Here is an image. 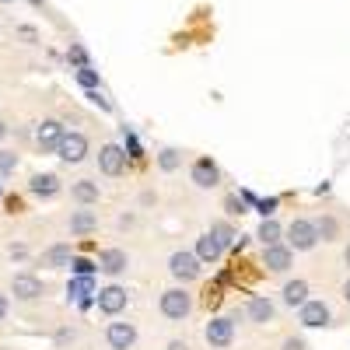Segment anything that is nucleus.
<instances>
[{
	"label": "nucleus",
	"mask_w": 350,
	"mask_h": 350,
	"mask_svg": "<svg viewBox=\"0 0 350 350\" xmlns=\"http://www.w3.org/2000/svg\"><path fill=\"white\" fill-rule=\"evenodd\" d=\"M70 262H74V273H77V277H92V273L98 270L92 259H70Z\"/></svg>",
	"instance_id": "cd10ccee"
},
{
	"label": "nucleus",
	"mask_w": 350,
	"mask_h": 350,
	"mask_svg": "<svg viewBox=\"0 0 350 350\" xmlns=\"http://www.w3.org/2000/svg\"><path fill=\"white\" fill-rule=\"evenodd\" d=\"M211 235L221 242V249L235 245V231H231V224H224V221H214V224H211Z\"/></svg>",
	"instance_id": "b1692460"
},
{
	"label": "nucleus",
	"mask_w": 350,
	"mask_h": 350,
	"mask_svg": "<svg viewBox=\"0 0 350 350\" xmlns=\"http://www.w3.org/2000/svg\"><path fill=\"white\" fill-rule=\"evenodd\" d=\"M291 262H295V249L291 245H262V267H267L270 273H287L291 270Z\"/></svg>",
	"instance_id": "423d86ee"
},
{
	"label": "nucleus",
	"mask_w": 350,
	"mask_h": 350,
	"mask_svg": "<svg viewBox=\"0 0 350 350\" xmlns=\"http://www.w3.org/2000/svg\"><path fill=\"white\" fill-rule=\"evenodd\" d=\"M189 179H193L196 189H214V186L221 183V168H217L211 158H200V161H193Z\"/></svg>",
	"instance_id": "f8f14e48"
},
{
	"label": "nucleus",
	"mask_w": 350,
	"mask_h": 350,
	"mask_svg": "<svg viewBox=\"0 0 350 350\" xmlns=\"http://www.w3.org/2000/svg\"><path fill=\"white\" fill-rule=\"evenodd\" d=\"M168 273L175 277V280H183V284H189V280H196L200 277V259H196V252H172L168 256Z\"/></svg>",
	"instance_id": "f03ea898"
},
{
	"label": "nucleus",
	"mask_w": 350,
	"mask_h": 350,
	"mask_svg": "<svg viewBox=\"0 0 350 350\" xmlns=\"http://www.w3.org/2000/svg\"><path fill=\"white\" fill-rule=\"evenodd\" d=\"M88 98H92L95 105H102V109H112V102H109V98L98 92V88H88Z\"/></svg>",
	"instance_id": "2f4dec72"
},
{
	"label": "nucleus",
	"mask_w": 350,
	"mask_h": 350,
	"mask_svg": "<svg viewBox=\"0 0 350 350\" xmlns=\"http://www.w3.org/2000/svg\"><path fill=\"white\" fill-rule=\"evenodd\" d=\"M343 298H347V301H350V280H347V284H343Z\"/></svg>",
	"instance_id": "79ce46f5"
},
{
	"label": "nucleus",
	"mask_w": 350,
	"mask_h": 350,
	"mask_svg": "<svg viewBox=\"0 0 350 350\" xmlns=\"http://www.w3.org/2000/svg\"><path fill=\"white\" fill-rule=\"evenodd\" d=\"M183 165V151H175V148H165L161 154H158V168L161 172H175Z\"/></svg>",
	"instance_id": "393cba45"
},
{
	"label": "nucleus",
	"mask_w": 350,
	"mask_h": 350,
	"mask_svg": "<svg viewBox=\"0 0 350 350\" xmlns=\"http://www.w3.org/2000/svg\"><path fill=\"white\" fill-rule=\"evenodd\" d=\"M60 179H56L53 172H42V175H32V183H28V193L39 196V200H53V196H60Z\"/></svg>",
	"instance_id": "2eb2a0df"
},
{
	"label": "nucleus",
	"mask_w": 350,
	"mask_h": 350,
	"mask_svg": "<svg viewBox=\"0 0 350 350\" xmlns=\"http://www.w3.org/2000/svg\"><path fill=\"white\" fill-rule=\"evenodd\" d=\"M301 301H308V284L305 280H287L284 284V305L298 308Z\"/></svg>",
	"instance_id": "412c9836"
},
{
	"label": "nucleus",
	"mask_w": 350,
	"mask_h": 350,
	"mask_svg": "<svg viewBox=\"0 0 350 350\" xmlns=\"http://www.w3.org/2000/svg\"><path fill=\"white\" fill-rule=\"evenodd\" d=\"M11 295H14L18 301H36V298L46 295V284H42V277H36V273H18V277L11 280Z\"/></svg>",
	"instance_id": "0eeeda50"
},
{
	"label": "nucleus",
	"mask_w": 350,
	"mask_h": 350,
	"mask_svg": "<svg viewBox=\"0 0 350 350\" xmlns=\"http://www.w3.org/2000/svg\"><path fill=\"white\" fill-rule=\"evenodd\" d=\"M123 133H126V148H130V158H140V144H137V137L123 126Z\"/></svg>",
	"instance_id": "f704fd0d"
},
{
	"label": "nucleus",
	"mask_w": 350,
	"mask_h": 350,
	"mask_svg": "<svg viewBox=\"0 0 350 350\" xmlns=\"http://www.w3.org/2000/svg\"><path fill=\"white\" fill-rule=\"evenodd\" d=\"M92 291H95V280L92 277H77V280H70L67 295L70 298H84V295H92Z\"/></svg>",
	"instance_id": "a878e982"
},
{
	"label": "nucleus",
	"mask_w": 350,
	"mask_h": 350,
	"mask_svg": "<svg viewBox=\"0 0 350 350\" xmlns=\"http://www.w3.org/2000/svg\"><path fill=\"white\" fill-rule=\"evenodd\" d=\"M329 319H333V312H329V305H326V301L308 298V301H301V305H298V323H301V326H308V329H323V326H329Z\"/></svg>",
	"instance_id": "7ed1b4c3"
},
{
	"label": "nucleus",
	"mask_w": 350,
	"mask_h": 350,
	"mask_svg": "<svg viewBox=\"0 0 350 350\" xmlns=\"http://www.w3.org/2000/svg\"><path fill=\"white\" fill-rule=\"evenodd\" d=\"M126 301H130V291L120 284H109L98 291V312H105V315H120L126 308Z\"/></svg>",
	"instance_id": "6e6552de"
},
{
	"label": "nucleus",
	"mask_w": 350,
	"mask_h": 350,
	"mask_svg": "<svg viewBox=\"0 0 350 350\" xmlns=\"http://www.w3.org/2000/svg\"><path fill=\"white\" fill-rule=\"evenodd\" d=\"M203 336H207V343L217 347V350L231 347V340H235V319H211Z\"/></svg>",
	"instance_id": "9d476101"
},
{
	"label": "nucleus",
	"mask_w": 350,
	"mask_h": 350,
	"mask_svg": "<svg viewBox=\"0 0 350 350\" xmlns=\"http://www.w3.org/2000/svg\"><path fill=\"white\" fill-rule=\"evenodd\" d=\"M221 252H224V249H221V242L211 235V231L196 239V259H200V262H217V259H221Z\"/></svg>",
	"instance_id": "aec40b11"
},
{
	"label": "nucleus",
	"mask_w": 350,
	"mask_h": 350,
	"mask_svg": "<svg viewBox=\"0 0 350 350\" xmlns=\"http://www.w3.org/2000/svg\"><path fill=\"white\" fill-rule=\"evenodd\" d=\"M105 340H109L112 350H133V343H137V326H133V323H109Z\"/></svg>",
	"instance_id": "ddd939ff"
},
{
	"label": "nucleus",
	"mask_w": 350,
	"mask_h": 350,
	"mask_svg": "<svg viewBox=\"0 0 350 350\" xmlns=\"http://www.w3.org/2000/svg\"><path fill=\"white\" fill-rule=\"evenodd\" d=\"M64 123L60 120H42L39 126H36V148L42 151V154H56V148H60V140H64Z\"/></svg>",
	"instance_id": "39448f33"
},
{
	"label": "nucleus",
	"mask_w": 350,
	"mask_h": 350,
	"mask_svg": "<svg viewBox=\"0 0 350 350\" xmlns=\"http://www.w3.org/2000/svg\"><path fill=\"white\" fill-rule=\"evenodd\" d=\"M77 81H81V88H98V74L92 67H81L77 70Z\"/></svg>",
	"instance_id": "c85d7f7f"
},
{
	"label": "nucleus",
	"mask_w": 350,
	"mask_h": 350,
	"mask_svg": "<svg viewBox=\"0 0 350 350\" xmlns=\"http://www.w3.org/2000/svg\"><path fill=\"white\" fill-rule=\"evenodd\" d=\"M245 315H249V323L267 326V323H273V319H277V305H273L270 298H252V301L245 305Z\"/></svg>",
	"instance_id": "dca6fc26"
},
{
	"label": "nucleus",
	"mask_w": 350,
	"mask_h": 350,
	"mask_svg": "<svg viewBox=\"0 0 350 350\" xmlns=\"http://www.w3.org/2000/svg\"><path fill=\"white\" fill-rule=\"evenodd\" d=\"M70 196L81 203V207H95V203L102 200V189H98L95 179H77V183L70 186Z\"/></svg>",
	"instance_id": "a211bd4d"
},
{
	"label": "nucleus",
	"mask_w": 350,
	"mask_h": 350,
	"mask_svg": "<svg viewBox=\"0 0 350 350\" xmlns=\"http://www.w3.org/2000/svg\"><path fill=\"white\" fill-rule=\"evenodd\" d=\"M315 224V235L323 239V242H333V239H340V221L336 217H319V221H312Z\"/></svg>",
	"instance_id": "5701e85b"
},
{
	"label": "nucleus",
	"mask_w": 350,
	"mask_h": 350,
	"mask_svg": "<svg viewBox=\"0 0 350 350\" xmlns=\"http://www.w3.org/2000/svg\"><path fill=\"white\" fill-rule=\"evenodd\" d=\"M25 256H28L25 245H11V259H25Z\"/></svg>",
	"instance_id": "4c0bfd02"
},
{
	"label": "nucleus",
	"mask_w": 350,
	"mask_h": 350,
	"mask_svg": "<svg viewBox=\"0 0 350 350\" xmlns=\"http://www.w3.org/2000/svg\"><path fill=\"white\" fill-rule=\"evenodd\" d=\"M0 196H4V193H0Z\"/></svg>",
	"instance_id": "a18cd8bd"
},
{
	"label": "nucleus",
	"mask_w": 350,
	"mask_h": 350,
	"mask_svg": "<svg viewBox=\"0 0 350 350\" xmlns=\"http://www.w3.org/2000/svg\"><path fill=\"white\" fill-rule=\"evenodd\" d=\"M273 211H277V200L270 196V200H259V214L262 217H273Z\"/></svg>",
	"instance_id": "72a5a7b5"
},
{
	"label": "nucleus",
	"mask_w": 350,
	"mask_h": 350,
	"mask_svg": "<svg viewBox=\"0 0 350 350\" xmlns=\"http://www.w3.org/2000/svg\"><path fill=\"white\" fill-rule=\"evenodd\" d=\"M126 267H130V256H126L123 249H102L98 270H102L105 277H120V273H126Z\"/></svg>",
	"instance_id": "4468645a"
},
{
	"label": "nucleus",
	"mask_w": 350,
	"mask_h": 350,
	"mask_svg": "<svg viewBox=\"0 0 350 350\" xmlns=\"http://www.w3.org/2000/svg\"><path fill=\"white\" fill-rule=\"evenodd\" d=\"M0 4H14V0H0Z\"/></svg>",
	"instance_id": "c03bdc74"
},
{
	"label": "nucleus",
	"mask_w": 350,
	"mask_h": 350,
	"mask_svg": "<svg viewBox=\"0 0 350 350\" xmlns=\"http://www.w3.org/2000/svg\"><path fill=\"white\" fill-rule=\"evenodd\" d=\"M4 315H8V298L0 295V323H4Z\"/></svg>",
	"instance_id": "58836bf2"
},
{
	"label": "nucleus",
	"mask_w": 350,
	"mask_h": 350,
	"mask_svg": "<svg viewBox=\"0 0 350 350\" xmlns=\"http://www.w3.org/2000/svg\"><path fill=\"white\" fill-rule=\"evenodd\" d=\"M347 267H350V245H347Z\"/></svg>",
	"instance_id": "37998d69"
},
{
	"label": "nucleus",
	"mask_w": 350,
	"mask_h": 350,
	"mask_svg": "<svg viewBox=\"0 0 350 350\" xmlns=\"http://www.w3.org/2000/svg\"><path fill=\"white\" fill-rule=\"evenodd\" d=\"M18 168V154L14 151H0V175H14Z\"/></svg>",
	"instance_id": "bb28decb"
},
{
	"label": "nucleus",
	"mask_w": 350,
	"mask_h": 350,
	"mask_svg": "<svg viewBox=\"0 0 350 350\" xmlns=\"http://www.w3.org/2000/svg\"><path fill=\"white\" fill-rule=\"evenodd\" d=\"M280 235H284V228H280L273 217H262V224H259V231H256V239H259L262 245H273V242H280Z\"/></svg>",
	"instance_id": "4be33fe9"
},
{
	"label": "nucleus",
	"mask_w": 350,
	"mask_h": 350,
	"mask_svg": "<svg viewBox=\"0 0 350 350\" xmlns=\"http://www.w3.org/2000/svg\"><path fill=\"white\" fill-rule=\"evenodd\" d=\"M18 36H21L25 42H39V32H36L32 25H21V28H18Z\"/></svg>",
	"instance_id": "473e14b6"
},
{
	"label": "nucleus",
	"mask_w": 350,
	"mask_h": 350,
	"mask_svg": "<svg viewBox=\"0 0 350 350\" xmlns=\"http://www.w3.org/2000/svg\"><path fill=\"white\" fill-rule=\"evenodd\" d=\"M56 154H60L67 165H81V161L88 158V137H84V133H64Z\"/></svg>",
	"instance_id": "9b49d317"
},
{
	"label": "nucleus",
	"mask_w": 350,
	"mask_h": 350,
	"mask_svg": "<svg viewBox=\"0 0 350 350\" xmlns=\"http://www.w3.org/2000/svg\"><path fill=\"white\" fill-rule=\"evenodd\" d=\"M70 259H74V256H70V245H53V249L42 252L39 262H42V267H49V270H67Z\"/></svg>",
	"instance_id": "6ab92c4d"
},
{
	"label": "nucleus",
	"mask_w": 350,
	"mask_h": 350,
	"mask_svg": "<svg viewBox=\"0 0 350 350\" xmlns=\"http://www.w3.org/2000/svg\"><path fill=\"white\" fill-rule=\"evenodd\" d=\"M67 56H70V60H74L77 67H88V53H84V46H70V53H67Z\"/></svg>",
	"instance_id": "7c9ffc66"
},
{
	"label": "nucleus",
	"mask_w": 350,
	"mask_h": 350,
	"mask_svg": "<svg viewBox=\"0 0 350 350\" xmlns=\"http://www.w3.org/2000/svg\"><path fill=\"white\" fill-rule=\"evenodd\" d=\"M4 137H8V123H4V120H0V140H4Z\"/></svg>",
	"instance_id": "a19ab883"
},
{
	"label": "nucleus",
	"mask_w": 350,
	"mask_h": 350,
	"mask_svg": "<svg viewBox=\"0 0 350 350\" xmlns=\"http://www.w3.org/2000/svg\"><path fill=\"white\" fill-rule=\"evenodd\" d=\"M168 350H189V347H186L183 340H172V343H168Z\"/></svg>",
	"instance_id": "ea45409f"
},
{
	"label": "nucleus",
	"mask_w": 350,
	"mask_h": 350,
	"mask_svg": "<svg viewBox=\"0 0 350 350\" xmlns=\"http://www.w3.org/2000/svg\"><path fill=\"white\" fill-rule=\"evenodd\" d=\"M98 168H102V175H109V179L123 175V168H126V151L120 148V144H105V148L98 151Z\"/></svg>",
	"instance_id": "1a4fd4ad"
},
{
	"label": "nucleus",
	"mask_w": 350,
	"mask_h": 350,
	"mask_svg": "<svg viewBox=\"0 0 350 350\" xmlns=\"http://www.w3.org/2000/svg\"><path fill=\"white\" fill-rule=\"evenodd\" d=\"M56 343H74V329H60L56 333Z\"/></svg>",
	"instance_id": "e433bc0d"
},
{
	"label": "nucleus",
	"mask_w": 350,
	"mask_h": 350,
	"mask_svg": "<svg viewBox=\"0 0 350 350\" xmlns=\"http://www.w3.org/2000/svg\"><path fill=\"white\" fill-rule=\"evenodd\" d=\"M158 308H161L165 319H172V323H183V319L193 312V295L183 291V287H168L161 295V301H158Z\"/></svg>",
	"instance_id": "f257e3e1"
},
{
	"label": "nucleus",
	"mask_w": 350,
	"mask_h": 350,
	"mask_svg": "<svg viewBox=\"0 0 350 350\" xmlns=\"http://www.w3.org/2000/svg\"><path fill=\"white\" fill-rule=\"evenodd\" d=\"M284 350H305V340L301 336H287L284 340Z\"/></svg>",
	"instance_id": "c9c22d12"
},
{
	"label": "nucleus",
	"mask_w": 350,
	"mask_h": 350,
	"mask_svg": "<svg viewBox=\"0 0 350 350\" xmlns=\"http://www.w3.org/2000/svg\"><path fill=\"white\" fill-rule=\"evenodd\" d=\"M224 211L228 214H245V200L242 196H224Z\"/></svg>",
	"instance_id": "c756f323"
},
{
	"label": "nucleus",
	"mask_w": 350,
	"mask_h": 350,
	"mask_svg": "<svg viewBox=\"0 0 350 350\" xmlns=\"http://www.w3.org/2000/svg\"><path fill=\"white\" fill-rule=\"evenodd\" d=\"M67 228H70V235H77V239H81V235H92V231H98V214L88 211V207H81V211L70 214Z\"/></svg>",
	"instance_id": "f3484780"
},
{
	"label": "nucleus",
	"mask_w": 350,
	"mask_h": 350,
	"mask_svg": "<svg viewBox=\"0 0 350 350\" xmlns=\"http://www.w3.org/2000/svg\"><path fill=\"white\" fill-rule=\"evenodd\" d=\"M287 242H291V249H295V252H308V249H315V242H319L315 224L305 221V217L291 221V224H287Z\"/></svg>",
	"instance_id": "20e7f679"
}]
</instances>
